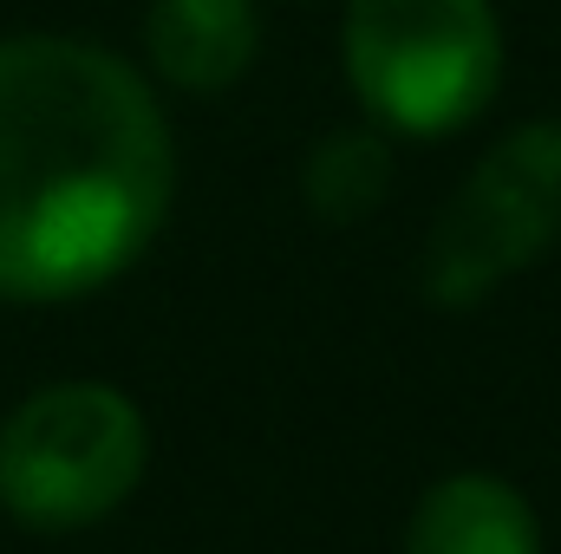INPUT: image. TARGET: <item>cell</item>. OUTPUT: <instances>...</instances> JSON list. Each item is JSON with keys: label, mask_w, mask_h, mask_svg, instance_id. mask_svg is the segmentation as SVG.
I'll use <instances>...</instances> for the list:
<instances>
[{"label": "cell", "mask_w": 561, "mask_h": 554, "mask_svg": "<svg viewBox=\"0 0 561 554\" xmlns=\"http://www.w3.org/2000/svg\"><path fill=\"white\" fill-rule=\"evenodd\" d=\"M170 118L131 59L72 33L0 39V300H79L157 242Z\"/></svg>", "instance_id": "obj_1"}, {"label": "cell", "mask_w": 561, "mask_h": 554, "mask_svg": "<svg viewBox=\"0 0 561 554\" xmlns=\"http://www.w3.org/2000/svg\"><path fill=\"white\" fill-rule=\"evenodd\" d=\"M340 66L373 125L450 138L503 85V26L490 0H346Z\"/></svg>", "instance_id": "obj_2"}, {"label": "cell", "mask_w": 561, "mask_h": 554, "mask_svg": "<svg viewBox=\"0 0 561 554\" xmlns=\"http://www.w3.org/2000/svg\"><path fill=\"white\" fill-rule=\"evenodd\" d=\"M150 463L144 412L99 379H66L13 405L0 424V509L20 529L72 535L105 522Z\"/></svg>", "instance_id": "obj_3"}, {"label": "cell", "mask_w": 561, "mask_h": 554, "mask_svg": "<svg viewBox=\"0 0 561 554\" xmlns=\"http://www.w3.org/2000/svg\"><path fill=\"white\" fill-rule=\"evenodd\" d=\"M561 235V118H529L490 143L424 242L419 287L431 307L463 313L510 275L542 262Z\"/></svg>", "instance_id": "obj_4"}, {"label": "cell", "mask_w": 561, "mask_h": 554, "mask_svg": "<svg viewBox=\"0 0 561 554\" xmlns=\"http://www.w3.org/2000/svg\"><path fill=\"white\" fill-rule=\"evenodd\" d=\"M144 53L176 92H229L262 53V13L255 0H150Z\"/></svg>", "instance_id": "obj_5"}, {"label": "cell", "mask_w": 561, "mask_h": 554, "mask_svg": "<svg viewBox=\"0 0 561 554\" xmlns=\"http://www.w3.org/2000/svg\"><path fill=\"white\" fill-rule=\"evenodd\" d=\"M405 554H542V522L516 483L490 470H450L419 496Z\"/></svg>", "instance_id": "obj_6"}, {"label": "cell", "mask_w": 561, "mask_h": 554, "mask_svg": "<svg viewBox=\"0 0 561 554\" xmlns=\"http://www.w3.org/2000/svg\"><path fill=\"white\" fill-rule=\"evenodd\" d=\"M392 189V143L386 125H340L307 150L300 196L320 222H366Z\"/></svg>", "instance_id": "obj_7"}]
</instances>
